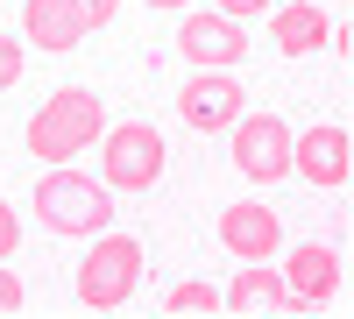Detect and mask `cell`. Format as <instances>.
Returning a JSON list of instances; mask_svg holds the SVG:
<instances>
[{"mask_svg":"<svg viewBox=\"0 0 354 319\" xmlns=\"http://www.w3.org/2000/svg\"><path fill=\"white\" fill-rule=\"evenodd\" d=\"M21 305H28V291H21V277H15L8 263H0V319H15Z\"/></svg>","mask_w":354,"mask_h":319,"instance_id":"15","label":"cell"},{"mask_svg":"<svg viewBox=\"0 0 354 319\" xmlns=\"http://www.w3.org/2000/svg\"><path fill=\"white\" fill-rule=\"evenodd\" d=\"M340 248H326V241H298L283 255V284H290V298H298L305 312H319V305H333L340 298Z\"/></svg>","mask_w":354,"mask_h":319,"instance_id":"10","label":"cell"},{"mask_svg":"<svg viewBox=\"0 0 354 319\" xmlns=\"http://www.w3.org/2000/svg\"><path fill=\"white\" fill-rule=\"evenodd\" d=\"M135 284H142V241L100 227L93 248L78 255V277H71L78 305H85V312H121V305L135 298Z\"/></svg>","mask_w":354,"mask_h":319,"instance_id":"3","label":"cell"},{"mask_svg":"<svg viewBox=\"0 0 354 319\" xmlns=\"http://www.w3.org/2000/svg\"><path fill=\"white\" fill-rule=\"evenodd\" d=\"M227 128H234V170L248 185L290 178V121H277V113H234Z\"/></svg>","mask_w":354,"mask_h":319,"instance_id":"5","label":"cell"},{"mask_svg":"<svg viewBox=\"0 0 354 319\" xmlns=\"http://www.w3.org/2000/svg\"><path fill=\"white\" fill-rule=\"evenodd\" d=\"M163 312H170V319H213V312H220V291L192 277V284H177V291H163Z\"/></svg>","mask_w":354,"mask_h":319,"instance_id":"14","label":"cell"},{"mask_svg":"<svg viewBox=\"0 0 354 319\" xmlns=\"http://www.w3.org/2000/svg\"><path fill=\"white\" fill-rule=\"evenodd\" d=\"M100 121H106V107L100 93H85V85H57V93L36 107V121H28V156L36 163H71L78 149H93L100 142Z\"/></svg>","mask_w":354,"mask_h":319,"instance_id":"1","label":"cell"},{"mask_svg":"<svg viewBox=\"0 0 354 319\" xmlns=\"http://www.w3.org/2000/svg\"><path fill=\"white\" fill-rule=\"evenodd\" d=\"M220 15H234V21H248V15H270V0H213Z\"/></svg>","mask_w":354,"mask_h":319,"instance_id":"19","label":"cell"},{"mask_svg":"<svg viewBox=\"0 0 354 319\" xmlns=\"http://www.w3.org/2000/svg\"><path fill=\"white\" fill-rule=\"evenodd\" d=\"M270 43L283 57H312L326 50V8H305V0H283V8H270Z\"/></svg>","mask_w":354,"mask_h":319,"instance_id":"13","label":"cell"},{"mask_svg":"<svg viewBox=\"0 0 354 319\" xmlns=\"http://www.w3.org/2000/svg\"><path fill=\"white\" fill-rule=\"evenodd\" d=\"M177 57L198 64V71H227V64L248 57V28L234 15H220V8H198V15H185V28H177Z\"/></svg>","mask_w":354,"mask_h":319,"instance_id":"7","label":"cell"},{"mask_svg":"<svg viewBox=\"0 0 354 319\" xmlns=\"http://www.w3.org/2000/svg\"><path fill=\"white\" fill-rule=\"evenodd\" d=\"M220 312H234V319H262V312H305V305L290 298V284H283L277 263H241V270H234V284L220 291Z\"/></svg>","mask_w":354,"mask_h":319,"instance_id":"11","label":"cell"},{"mask_svg":"<svg viewBox=\"0 0 354 319\" xmlns=\"http://www.w3.org/2000/svg\"><path fill=\"white\" fill-rule=\"evenodd\" d=\"M220 241L241 255V263H270L283 248V220H277V206H262V199H234V206H220Z\"/></svg>","mask_w":354,"mask_h":319,"instance_id":"9","label":"cell"},{"mask_svg":"<svg viewBox=\"0 0 354 319\" xmlns=\"http://www.w3.org/2000/svg\"><path fill=\"white\" fill-rule=\"evenodd\" d=\"M241 107H248V100H241V78H234V71H192L185 85H177V121L198 128V135L227 128Z\"/></svg>","mask_w":354,"mask_h":319,"instance_id":"8","label":"cell"},{"mask_svg":"<svg viewBox=\"0 0 354 319\" xmlns=\"http://www.w3.org/2000/svg\"><path fill=\"white\" fill-rule=\"evenodd\" d=\"M78 15H85V28H106L113 15H121V0H78Z\"/></svg>","mask_w":354,"mask_h":319,"instance_id":"18","label":"cell"},{"mask_svg":"<svg viewBox=\"0 0 354 319\" xmlns=\"http://www.w3.org/2000/svg\"><path fill=\"white\" fill-rule=\"evenodd\" d=\"M290 178L340 192L354 178V135H347V121H319L305 135H290Z\"/></svg>","mask_w":354,"mask_h":319,"instance_id":"6","label":"cell"},{"mask_svg":"<svg viewBox=\"0 0 354 319\" xmlns=\"http://www.w3.org/2000/svg\"><path fill=\"white\" fill-rule=\"evenodd\" d=\"M36 220L50 235L93 241L100 227H113V192L100 178H85V170H71V163H50V178H36Z\"/></svg>","mask_w":354,"mask_h":319,"instance_id":"2","label":"cell"},{"mask_svg":"<svg viewBox=\"0 0 354 319\" xmlns=\"http://www.w3.org/2000/svg\"><path fill=\"white\" fill-rule=\"evenodd\" d=\"M149 8H192V0H149Z\"/></svg>","mask_w":354,"mask_h":319,"instance_id":"20","label":"cell"},{"mask_svg":"<svg viewBox=\"0 0 354 319\" xmlns=\"http://www.w3.org/2000/svg\"><path fill=\"white\" fill-rule=\"evenodd\" d=\"M163 163H170V149H163V135L149 121H121V128H106V142H100L106 192H149L163 178Z\"/></svg>","mask_w":354,"mask_h":319,"instance_id":"4","label":"cell"},{"mask_svg":"<svg viewBox=\"0 0 354 319\" xmlns=\"http://www.w3.org/2000/svg\"><path fill=\"white\" fill-rule=\"evenodd\" d=\"M21 43H36V50H78L85 43L78 0H21Z\"/></svg>","mask_w":354,"mask_h":319,"instance_id":"12","label":"cell"},{"mask_svg":"<svg viewBox=\"0 0 354 319\" xmlns=\"http://www.w3.org/2000/svg\"><path fill=\"white\" fill-rule=\"evenodd\" d=\"M15 78H21V43H15V36H0V93H8Z\"/></svg>","mask_w":354,"mask_h":319,"instance_id":"17","label":"cell"},{"mask_svg":"<svg viewBox=\"0 0 354 319\" xmlns=\"http://www.w3.org/2000/svg\"><path fill=\"white\" fill-rule=\"evenodd\" d=\"M15 248H21V220H15V206H8V199H0V263H8Z\"/></svg>","mask_w":354,"mask_h":319,"instance_id":"16","label":"cell"}]
</instances>
